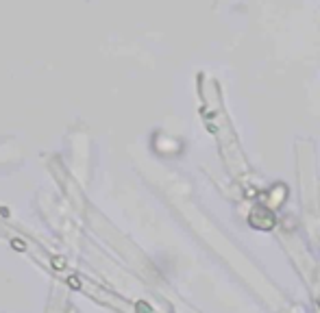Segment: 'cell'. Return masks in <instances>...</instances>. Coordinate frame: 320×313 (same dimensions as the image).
Masks as SVG:
<instances>
[{
  "mask_svg": "<svg viewBox=\"0 0 320 313\" xmlns=\"http://www.w3.org/2000/svg\"><path fill=\"white\" fill-rule=\"evenodd\" d=\"M68 285H70L72 289H78V287H81V281H78V276H76V274L68 279Z\"/></svg>",
  "mask_w": 320,
  "mask_h": 313,
  "instance_id": "5",
  "label": "cell"
},
{
  "mask_svg": "<svg viewBox=\"0 0 320 313\" xmlns=\"http://www.w3.org/2000/svg\"><path fill=\"white\" fill-rule=\"evenodd\" d=\"M11 246H13V250H26V242H24V239H13Z\"/></svg>",
  "mask_w": 320,
  "mask_h": 313,
  "instance_id": "4",
  "label": "cell"
},
{
  "mask_svg": "<svg viewBox=\"0 0 320 313\" xmlns=\"http://www.w3.org/2000/svg\"><path fill=\"white\" fill-rule=\"evenodd\" d=\"M50 265H53L55 270H65V267H68V261L57 254V257H50Z\"/></svg>",
  "mask_w": 320,
  "mask_h": 313,
  "instance_id": "2",
  "label": "cell"
},
{
  "mask_svg": "<svg viewBox=\"0 0 320 313\" xmlns=\"http://www.w3.org/2000/svg\"><path fill=\"white\" fill-rule=\"evenodd\" d=\"M135 311H137V313H152L150 304H148V302H144V300H140V302L135 304Z\"/></svg>",
  "mask_w": 320,
  "mask_h": 313,
  "instance_id": "3",
  "label": "cell"
},
{
  "mask_svg": "<svg viewBox=\"0 0 320 313\" xmlns=\"http://www.w3.org/2000/svg\"><path fill=\"white\" fill-rule=\"evenodd\" d=\"M251 222L255 224L257 229H270L274 224V217L270 213H266V211H257V213L251 215Z\"/></svg>",
  "mask_w": 320,
  "mask_h": 313,
  "instance_id": "1",
  "label": "cell"
}]
</instances>
